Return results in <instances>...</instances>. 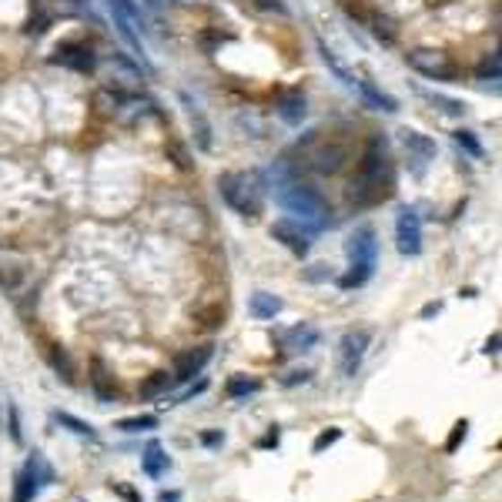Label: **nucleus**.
Wrapping results in <instances>:
<instances>
[{"instance_id": "nucleus-1", "label": "nucleus", "mask_w": 502, "mask_h": 502, "mask_svg": "<svg viewBox=\"0 0 502 502\" xmlns=\"http://www.w3.org/2000/svg\"><path fill=\"white\" fill-rule=\"evenodd\" d=\"M349 258H351V268H349V275L342 278V289H362L378 264V238L372 228H359V231L351 235Z\"/></svg>"}, {"instance_id": "nucleus-2", "label": "nucleus", "mask_w": 502, "mask_h": 502, "mask_svg": "<svg viewBox=\"0 0 502 502\" xmlns=\"http://www.w3.org/2000/svg\"><path fill=\"white\" fill-rule=\"evenodd\" d=\"M278 201H281V208L289 214H295V221H305V225L312 228H322L325 225V201L315 188L308 185H301V181H291V185H281L278 191Z\"/></svg>"}, {"instance_id": "nucleus-3", "label": "nucleus", "mask_w": 502, "mask_h": 502, "mask_svg": "<svg viewBox=\"0 0 502 502\" xmlns=\"http://www.w3.org/2000/svg\"><path fill=\"white\" fill-rule=\"evenodd\" d=\"M218 188H221V198L238 214H245V218H255V214L262 212V188H251L248 177L228 171V175L218 177Z\"/></svg>"}, {"instance_id": "nucleus-4", "label": "nucleus", "mask_w": 502, "mask_h": 502, "mask_svg": "<svg viewBox=\"0 0 502 502\" xmlns=\"http://www.w3.org/2000/svg\"><path fill=\"white\" fill-rule=\"evenodd\" d=\"M405 64L412 67L415 74L428 77V81H452L455 77V61H452L446 50H436V48H415L405 54Z\"/></svg>"}, {"instance_id": "nucleus-5", "label": "nucleus", "mask_w": 502, "mask_h": 502, "mask_svg": "<svg viewBox=\"0 0 502 502\" xmlns=\"http://www.w3.org/2000/svg\"><path fill=\"white\" fill-rule=\"evenodd\" d=\"M114 17V27L117 34L127 40V48L144 57V40H141V11L134 7V0H108Z\"/></svg>"}, {"instance_id": "nucleus-6", "label": "nucleus", "mask_w": 502, "mask_h": 502, "mask_svg": "<svg viewBox=\"0 0 502 502\" xmlns=\"http://www.w3.org/2000/svg\"><path fill=\"white\" fill-rule=\"evenodd\" d=\"M372 345V332H365V328H355V332H345L339 342V368L342 376L351 378L359 372V365H362L365 351Z\"/></svg>"}, {"instance_id": "nucleus-7", "label": "nucleus", "mask_w": 502, "mask_h": 502, "mask_svg": "<svg viewBox=\"0 0 502 502\" xmlns=\"http://www.w3.org/2000/svg\"><path fill=\"white\" fill-rule=\"evenodd\" d=\"M395 248L409 258H415L422 251V218L415 208H402L399 218H395Z\"/></svg>"}, {"instance_id": "nucleus-8", "label": "nucleus", "mask_w": 502, "mask_h": 502, "mask_svg": "<svg viewBox=\"0 0 502 502\" xmlns=\"http://www.w3.org/2000/svg\"><path fill=\"white\" fill-rule=\"evenodd\" d=\"M272 238L281 241V245H285L291 255H299V258H305L308 248H312V231H305L301 221H295V218H281V221H275V225H272Z\"/></svg>"}, {"instance_id": "nucleus-9", "label": "nucleus", "mask_w": 502, "mask_h": 502, "mask_svg": "<svg viewBox=\"0 0 502 502\" xmlns=\"http://www.w3.org/2000/svg\"><path fill=\"white\" fill-rule=\"evenodd\" d=\"M345 164H349V144H342V141H328L312 154V168L318 175H339Z\"/></svg>"}, {"instance_id": "nucleus-10", "label": "nucleus", "mask_w": 502, "mask_h": 502, "mask_svg": "<svg viewBox=\"0 0 502 502\" xmlns=\"http://www.w3.org/2000/svg\"><path fill=\"white\" fill-rule=\"evenodd\" d=\"M402 144L409 151V161H415V175H422L426 164L436 158V141L422 131H402Z\"/></svg>"}, {"instance_id": "nucleus-11", "label": "nucleus", "mask_w": 502, "mask_h": 502, "mask_svg": "<svg viewBox=\"0 0 502 502\" xmlns=\"http://www.w3.org/2000/svg\"><path fill=\"white\" fill-rule=\"evenodd\" d=\"M212 355H214L212 345H198V349L185 351V355H181V359L175 362V372H171V376H175L177 382H191L195 376H201V372H204V365L212 362Z\"/></svg>"}, {"instance_id": "nucleus-12", "label": "nucleus", "mask_w": 502, "mask_h": 502, "mask_svg": "<svg viewBox=\"0 0 502 502\" xmlns=\"http://www.w3.org/2000/svg\"><path fill=\"white\" fill-rule=\"evenodd\" d=\"M181 104H185V111H188V121H191V131H195V144L201 151H212L214 141H212V125H208V117L201 111L198 104L188 98V94H181Z\"/></svg>"}, {"instance_id": "nucleus-13", "label": "nucleus", "mask_w": 502, "mask_h": 502, "mask_svg": "<svg viewBox=\"0 0 502 502\" xmlns=\"http://www.w3.org/2000/svg\"><path fill=\"white\" fill-rule=\"evenodd\" d=\"M355 88L362 91V98H365V104L368 108H376V111H385V114H395L399 111V100L392 98V94H385V91H378L368 77H359L355 81Z\"/></svg>"}, {"instance_id": "nucleus-14", "label": "nucleus", "mask_w": 502, "mask_h": 502, "mask_svg": "<svg viewBox=\"0 0 502 502\" xmlns=\"http://www.w3.org/2000/svg\"><path fill=\"white\" fill-rule=\"evenodd\" d=\"M108 71H111V84L117 81L121 88H138L141 84V71H138V64H131L125 57V54H114L111 61H108Z\"/></svg>"}, {"instance_id": "nucleus-15", "label": "nucleus", "mask_w": 502, "mask_h": 502, "mask_svg": "<svg viewBox=\"0 0 502 502\" xmlns=\"http://www.w3.org/2000/svg\"><path fill=\"white\" fill-rule=\"evenodd\" d=\"M278 117L285 121V125L299 127L301 121H305V114H308V104H305V94H299V91H291V94H285V98L275 104Z\"/></svg>"}, {"instance_id": "nucleus-16", "label": "nucleus", "mask_w": 502, "mask_h": 502, "mask_svg": "<svg viewBox=\"0 0 502 502\" xmlns=\"http://www.w3.org/2000/svg\"><path fill=\"white\" fill-rule=\"evenodd\" d=\"M168 465H171V459L164 455V449L158 442H151L148 449H144V455H141V469H144L151 479H161L164 472H168Z\"/></svg>"}, {"instance_id": "nucleus-17", "label": "nucleus", "mask_w": 502, "mask_h": 502, "mask_svg": "<svg viewBox=\"0 0 502 502\" xmlns=\"http://www.w3.org/2000/svg\"><path fill=\"white\" fill-rule=\"evenodd\" d=\"M61 64H71L77 71H94V50L91 48H81V44H64L61 50Z\"/></svg>"}, {"instance_id": "nucleus-18", "label": "nucleus", "mask_w": 502, "mask_h": 502, "mask_svg": "<svg viewBox=\"0 0 502 502\" xmlns=\"http://www.w3.org/2000/svg\"><path fill=\"white\" fill-rule=\"evenodd\" d=\"M248 312L255 315V318L268 322V318H275V315L281 312V299L268 295V291H255V295H251V301H248Z\"/></svg>"}, {"instance_id": "nucleus-19", "label": "nucleus", "mask_w": 502, "mask_h": 502, "mask_svg": "<svg viewBox=\"0 0 502 502\" xmlns=\"http://www.w3.org/2000/svg\"><path fill=\"white\" fill-rule=\"evenodd\" d=\"M318 54H322V64H325V67H328V71H332V74L339 77L342 84H349V88H355V81H359V77L351 74L349 67H345V64H342L339 57H335V50L328 48L325 40H318Z\"/></svg>"}, {"instance_id": "nucleus-20", "label": "nucleus", "mask_w": 502, "mask_h": 502, "mask_svg": "<svg viewBox=\"0 0 502 502\" xmlns=\"http://www.w3.org/2000/svg\"><path fill=\"white\" fill-rule=\"evenodd\" d=\"M312 345H318V332L308 325H299V328H291L289 332V349L291 351H305V349H312Z\"/></svg>"}, {"instance_id": "nucleus-21", "label": "nucleus", "mask_w": 502, "mask_h": 502, "mask_svg": "<svg viewBox=\"0 0 502 502\" xmlns=\"http://www.w3.org/2000/svg\"><path fill=\"white\" fill-rule=\"evenodd\" d=\"M91 382H94V392H98L104 402H114V395H117V385H111L108 382V372H104V365L94 362V376H91Z\"/></svg>"}, {"instance_id": "nucleus-22", "label": "nucleus", "mask_w": 502, "mask_h": 502, "mask_svg": "<svg viewBox=\"0 0 502 502\" xmlns=\"http://www.w3.org/2000/svg\"><path fill=\"white\" fill-rule=\"evenodd\" d=\"M365 24H372V34H376L378 40L385 38V44H392V40H395V34H399L389 17H376V13H368V21H365Z\"/></svg>"}, {"instance_id": "nucleus-23", "label": "nucleus", "mask_w": 502, "mask_h": 502, "mask_svg": "<svg viewBox=\"0 0 502 502\" xmlns=\"http://www.w3.org/2000/svg\"><path fill=\"white\" fill-rule=\"evenodd\" d=\"M168 385H171V376H168V372H154V376H151L148 382L141 385V395H144V399H151V395L164 392Z\"/></svg>"}, {"instance_id": "nucleus-24", "label": "nucleus", "mask_w": 502, "mask_h": 502, "mask_svg": "<svg viewBox=\"0 0 502 502\" xmlns=\"http://www.w3.org/2000/svg\"><path fill=\"white\" fill-rule=\"evenodd\" d=\"M48 355H50V365H54V368H57V372H61V376L67 378V382H71V378H74V365H71V359H67V355H64V351L57 349V345H54V349H50Z\"/></svg>"}, {"instance_id": "nucleus-25", "label": "nucleus", "mask_w": 502, "mask_h": 502, "mask_svg": "<svg viewBox=\"0 0 502 502\" xmlns=\"http://www.w3.org/2000/svg\"><path fill=\"white\" fill-rule=\"evenodd\" d=\"M57 422L61 426H71L77 432V436H88V439H98V432L88 426V422H81V419H74V415H67V412H57Z\"/></svg>"}, {"instance_id": "nucleus-26", "label": "nucleus", "mask_w": 502, "mask_h": 502, "mask_svg": "<svg viewBox=\"0 0 502 502\" xmlns=\"http://www.w3.org/2000/svg\"><path fill=\"white\" fill-rule=\"evenodd\" d=\"M428 100H432V104H439L442 111H446V114H452V117H463V114H465V104H463V100L439 98V94H428Z\"/></svg>"}, {"instance_id": "nucleus-27", "label": "nucleus", "mask_w": 502, "mask_h": 502, "mask_svg": "<svg viewBox=\"0 0 502 502\" xmlns=\"http://www.w3.org/2000/svg\"><path fill=\"white\" fill-rule=\"evenodd\" d=\"M117 428H125V432H144V428H158V419L154 415H141V419H125Z\"/></svg>"}, {"instance_id": "nucleus-28", "label": "nucleus", "mask_w": 502, "mask_h": 502, "mask_svg": "<svg viewBox=\"0 0 502 502\" xmlns=\"http://www.w3.org/2000/svg\"><path fill=\"white\" fill-rule=\"evenodd\" d=\"M455 144L469 151L472 158H482V144H479V141L472 138V131H455Z\"/></svg>"}, {"instance_id": "nucleus-29", "label": "nucleus", "mask_w": 502, "mask_h": 502, "mask_svg": "<svg viewBox=\"0 0 502 502\" xmlns=\"http://www.w3.org/2000/svg\"><path fill=\"white\" fill-rule=\"evenodd\" d=\"M251 392H258V382H255V378H235V382L228 385V395H231V399L251 395Z\"/></svg>"}, {"instance_id": "nucleus-30", "label": "nucleus", "mask_w": 502, "mask_h": 502, "mask_svg": "<svg viewBox=\"0 0 502 502\" xmlns=\"http://www.w3.org/2000/svg\"><path fill=\"white\" fill-rule=\"evenodd\" d=\"M465 436H469V422H455V428H452V436H449V442H446V452H455L459 449V442H465Z\"/></svg>"}, {"instance_id": "nucleus-31", "label": "nucleus", "mask_w": 502, "mask_h": 502, "mask_svg": "<svg viewBox=\"0 0 502 502\" xmlns=\"http://www.w3.org/2000/svg\"><path fill=\"white\" fill-rule=\"evenodd\" d=\"M342 439V428H328V432H322L318 439H315V446H312V452H325L328 446H335V442Z\"/></svg>"}, {"instance_id": "nucleus-32", "label": "nucleus", "mask_w": 502, "mask_h": 502, "mask_svg": "<svg viewBox=\"0 0 502 502\" xmlns=\"http://www.w3.org/2000/svg\"><path fill=\"white\" fill-rule=\"evenodd\" d=\"M342 7H345V11H349V17H359V21H368V11H365V4L362 0H342Z\"/></svg>"}, {"instance_id": "nucleus-33", "label": "nucleus", "mask_w": 502, "mask_h": 502, "mask_svg": "<svg viewBox=\"0 0 502 502\" xmlns=\"http://www.w3.org/2000/svg\"><path fill=\"white\" fill-rule=\"evenodd\" d=\"M251 7H258V11H264V13H272V11L285 13V0H251Z\"/></svg>"}, {"instance_id": "nucleus-34", "label": "nucleus", "mask_w": 502, "mask_h": 502, "mask_svg": "<svg viewBox=\"0 0 502 502\" xmlns=\"http://www.w3.org/2000/svg\"><path fill=\"white\" fill-rule=\"evenodd\" d=\"M492 74V81H499V54H492L489 61L482 64V77Z\"/></svg>"}, {"instance_id": "nucleus-35", "label": "nucleus", "mask_w": 502, "mask_h": 502, "mask_svg": "<svg viewBox=\"0 0 502 502\" xmlns=\"http://www.w3.org/2000/svg\"><path fill=\"white\" fill-rule=\"evenodd\" d=\"M308 378H312V372H308V368H305V372H291V376L285 378V385H299V382H308Z\"/></svg>"}, {"instance_id": "nucleus-36", "label": "nucleus", "mask_w": 502, "mask_h": 502, "mask_svg": "<svg viewBox=\"0 0 502 502\" xmlns=\"http://www.w3.org/2000/svg\"><path fill=\"white\" fill-rule=\"evenodd\" d=\"M442 312V305L439 301H432V305H426V308H422V318H432V315H439Z\"/></svg>"}, {"instance_id": "nucleus-37", "label": "nucleus", "mask_w": 502, "mask_h": 502, "mask_svg": "<svg viewBox=\"0 0 502 502\" xmlns=\"http://www.w3.org/2000/svg\"><path fill=\"white\" fill-rule=\"evenodd\" d=\"M496 351H499V332H496V335L486 342V355H496Z\"/></svg>"}, {"instance_id": "nucleus-38", "label": "nucleus", "mask_w": 502, "mask_h": 502, "mask_svg": "<svg viewBox=\"0 0 502 502\" xmlns=\"http://www.w3.org/2000/svg\"><path fill=\"white\" fill-rule=\"evenodd\" d=\"M181 499V492H161V502H177Z\"/></svg>"}, {"instance_id": "nucleus-39", "label": "nucleus", "mask_w": 502, "mask_h": 502, "mask_svg": "<svg viewBox=\"0 0 502 502\" xmlns=\"http://www.w3.org/2000/svg\"><path fill=\"white\" fill-rule=\"evenodd\" d=\"M221 439H225V436H218V432H212V436H204V442H208V446H218Z\"/></svg>"}]
</instances>
